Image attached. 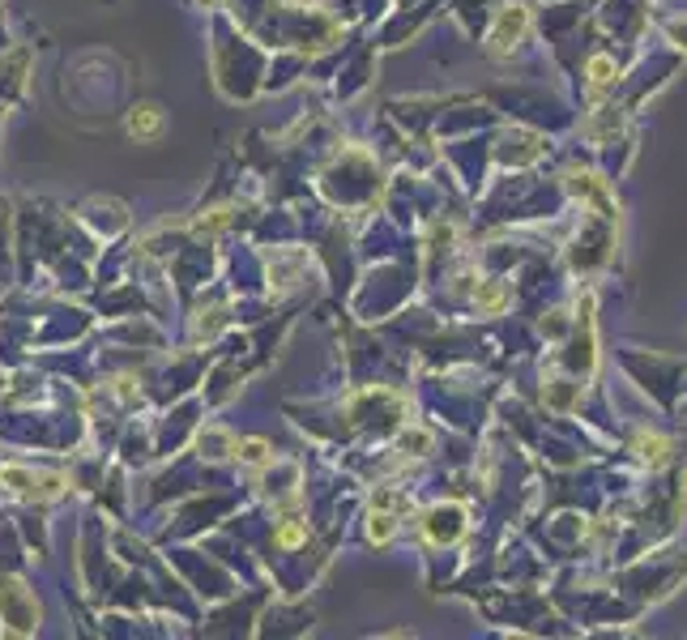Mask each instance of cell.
<instances>
[{
    "instance_id": "obj_1",
    "label": "cell",
    "mask_w": 687,
    "mask_h": 640,
    "mask_svg": "<svg viewBox=\"0 0 687 640\" xmlns=\"http://www.w3.org/2000/svg\"><path fill=\"white\" fill-rule=\"evenodd\" d=\"M0 619H5L9 632H18V636L39 628V602H35V594H30L22 581H5V585H0Z\"/></svg>"
},
{
    "instance_id": "obj_2",
    "label": "cell",
    "mask_w": 687,
    "mask_h": 640,
    "mask_svg": "<svg viewBox=\"0 0 687 640\" xmlns=\"http://www.w3.org/2000/svg\"><path fill=\"white\" fill-rule=\"evenodd\" d=\"M0 483H9L26 500H56L65 491V478L60 474H39V470H22V466H0Z\"/></svg>"
},
{
    "instance_id": "obj_3",
    "label": "cell",
    "mask_w": 687,
    "mask_h": 640,
    "mask_svg": "<svg viewBox=\"0 0 687 640\" xmlns=\"http://www.w3.org/2000/svg\"><path fill=\"white\" fill-rule=\"evenodd\" d=\"M521 30H525V9H521V5H513V9H500V18H495L491 35H487L491 52H495V56H504L508 47H513V43L521 39Z\"/></svg>"
},
{
    "instance_id": "obj_4",
    "label": "cell",
    "mask_w": 687,
    "mask_h": 640,
    "mask_svg": "<svg viewBox=\"0 0 687 640\" xmlns=\"http://www.w3.org/2000/svg\"><path fill=\"white\" fill-rule=\"evenodd\" d=\"M427 538L431 542H453L461 530H466V512L461 508H453V504H440V508H431L427 512Z\"/></svg>"
},
{
    "instance_id": "obj_5",
    "label": "cell",
    "mask_w": 687,
    "mask_h": 640,
    "mask_svg": "<svg viewBox=\"0 0 687 640\" xmlns=\"http://www.w3.org/2000/svg\"><path fill=\"white\" fill-rule=\"evenodd\" d=\"M129 137H137V141L163 137V111H158L154 103H137L129 111Z\"/></svg>"
},
{
    "instance_id": "obj_6",
    "label": "cell",
    "mask_w": 687,
    "mask_h": 640,
    "mask_svg": "<svg viewBox=\"0 0 687 640\" xmlns=\"http://www.w3.org/2000/svg\"><path fill=\"white\" fill-rule=\"evenodd\" d=\"M235 453H239V461H248V466H261V461L269 457L265 440H244V444H235Z\"/></svg>"
},
{
    "instance_id": "obj_7",
    "label": "cell",
    "mask_w": 687,
    "mask_h": 640,
    "mask_svg": "<svg viewBox=\"0 0 687 640\" xmlns=\"http://www.w3.org/2000/svg\"><path fill=\"white\" fill-rule=\"evenodd\" d=\"M393 525H397V521L389 517V512H372V538H376V542H389V538H393Z\"/></svg>"
},
{
    "instance_id": "obj_8",
    "label": "cell",
    "mask_w": 687,
    "mask_h": 640,
    "mask_svg": "<svg viewBox=\"0 0 687 640\" xmlns=\"http://www.w3.org/2000/svg\"><path fill=\"white\" fill-rule=\"evenodd\" d=\"M299 538H303V530H299V525H286V530H278V542H282V547H295Z\"/></svg>"
},
{
    "instance_id": "obj_9",
    "label": "cell",
    "mask_w": 687,
    "mask_h": 640,
    "mask_svg": "<svg viewBox=\"0 0 687 640\" xmlns=\"http://www.w3.org/2000/svg\"><path fill=\"white\" fill-rule=\"evenodd\" d=\"M478 303H483V308H500V303H504V295L495 291V286H487V291L478 295Z\"/></svg>"
}]
</instances>
